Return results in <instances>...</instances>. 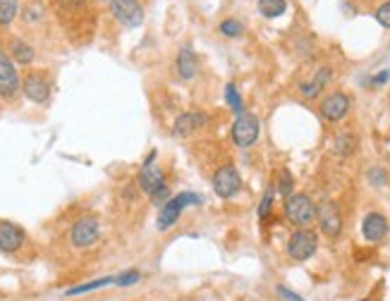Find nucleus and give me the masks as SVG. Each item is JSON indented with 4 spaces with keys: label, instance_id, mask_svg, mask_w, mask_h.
Here are the masks:
<instances>
[{
    "label": "nucleus",
    "instance_id": "1",
    "mask_svg": "<svg viewBox=\"0 0 390 301\" xmlns=\"http://www.w3.org/2000/svg\"><path fill=\"white\" fill-rule=\"evenodd\" d=\"M192 203H194V206H199V203H204V198L197 196V194H192V192H184V194H178V196H173L170 201H165L163 206H160L156 227H158L160 232L170 230V227L178 222L180 213H182L187 206H192Z\"/></svg>",
    "mask_w": 390,
    "mask_h": 301
},
{
    "label": "nucleus",
    "instance_id": "2",
    "mask_svg": "<svg viewBox=\"0 0 390 301\" xmlns=\"http://www.w3.org/2000/svg\"><path fill=\"white\" fill-rule=\"evenodd\" d=\"M285 218L295 227H306L316 220V206L306 194H292L285 198Z\"/></svg>",
    "mask_w": 390,
    "mask_h": 301
},
{
    "label": "nucleus",
    "instance_id": "3",
    "mask_svg": "<svg viewBox=\"0 0 390 301\" xmlns=\"http://www.w3.org/2000/svg\"><path fill=\"white\" fill-rule=\"evenodd\" d=\"M316 249H319V237H316V232L304 230V227L292 232V237L287 239V256L292 261H300V263L309 261L316 254Z\"/></svg>",
    "mask_w": 390,
    "mask_h": 301
},
{
    "label": "nucleus",
    "instance_id": "4",
    "mask_svg": "<svg viewBox=\"0 0 390 301\" xmlns=\"http://www.w3.org/2000/svg\"><path fill=\"white\" fill-rule=\"evenodd\" d=\"M101 235V225L94 215H84L72 225V232H70V239H72V246L75 249H89L91 244H96Z\"/></svg>",
    "mask_w": 390,
    "mask_h": 301
},
{
    "label": "nucleus",
    "instance_id": "5",
    "mask_svg": "<svg viewBox=\"0 0 390 301\" xmlns=\"http://www.w3.org/2000/svg\"><path fill=\"white\" fill-rule=\"evenodd\" d=\"M213 189L221 198H232L242 189V177L240 170L235 165H223L213 174Z\"/></svg>",
    "mask_w": 390,
    "mask_h": 301
},
{
    "label": "nucleus",
    "instance_id": "6",
    "mask_svg": "<svg viewBox=\"0 0 390 301\" xmlns=\"http://www.w3.org/2000/svg\"><path fill=\"white\" fill-rule=\"evenodd\" d=\"M316 218H319L321 232H324L326 237H330V239L340 237V232H343V213H340L338 203L324 201L316 208Z\"/></svg>",
    "mask_w": 390,
    "mask_h": 301
},
{
    "label": "nucleus",
    "instance_id": "7",
    "mask_svg": "<svg viewBox=\"0 0 390 301\" xmlns=\"http://www.w3.org/2000/svg\"><path fill=\"white\" fill-rule=\"evenodd\" d=\"M259 132L261 129H259V120H256V115L245 113L235 120V125H232V142H235L240 148H247L259 139Z\"/></svg>",
    "mask_w": 390,
    "mask_h": 301
},
{
    "label": "nucleus",
    "instance_id": "8",
    "mask_svg": "<svg viewBox=\"0 0 390 301\" xmlns=\"http://www.w3.org/2000/svg\"><path fill=\"white\" fill-rule=\"evenodd\" d=\"M110 12L127 29H134L144 22V10L136 0H110Z\"/></svg>",
    "mask_w": 390,
    "mask_h": 301
},
{
    "label": "nucleus",
    "instance_id": "9",
    "mask_svg": "<svg viewBox=\"0 0 390 301\" xmlns=\"http://www.w3.org/2000/svg\"><path fill=\"white\" fill-rule=\"evenodd\" d=\"M22 91L32 103H46L51 96V81L46 72H29L27 79L22 81Z\"/></svg>",
    "mask_w": 390,
    "mask_h": 301
},
{
    "label": "nucleus",
    "instance_id": "10",
    "mask_svg": "<svg viewBox=\"0 0 390 301\" xmlns=\"http://www.w3.org/2000/svg\"><path fill=\"white\" fill-rule=\"evenodd\" d=\"M154 160H156V153H151L149 158H146V163L141 165V170H139V187H141V192L144 194H149V196H154L158 189H163L165 187V177H163V172H160V168L158 165H154Z\"/></svg>",
    "mask_w": 390,
    "mask_h": 301
},
{
    "label": "nucleus",
    "instance_id": "11",
    "mask_svg": "<svg viewBox=\"0 0 390 301\" xmlns=\"http://www.w3.org/2000/svg\"><path fill=\"white\" fill-rule=\"evenodd\" d=\"M19 86H22V81H19L17 70H14L8 53L3 51V46H0V96L3 99H12L19 91Z\"/></svg>",
    "mask_w": 390,
    "mask_h": 301
},
{
    "label": "nucleus",
    "instance_id": "12",
    "mask_svg": "<svg viewBox=\"0 0 390 301\" xmlns=\"http://www.w3.org/2000/svg\"><path fill=\"white\" fill-rule=\"evenodd\" d=\"M348 113H350V99L343 91H335V94L326 96L324 103H321V118L328 120V122H340Z\"/></svg>",
    "mask_w": 390,
    "mask_h": 301
},
{
    "label": "nucleus",
    "instance_id": "13",
    "mask_svg": "<svg viewBox=\"0 0 390 301\" xmlns=\"http://www.w3.org/2000/svg\"><path fill=\"white\" fill-rule=\"evenodd\" d=\"M208 122V115L202 113V110H187V113H182L178 120H175L173 125V134L180 139L184 137H192L197 129H202L204 125Z\"/></svg>",
    "mask_w": 390,
    "mask_h": 301
},
{
    "label": "nucleus",
    "instance_id": "14",
    "mask_svg": "<svg viewBox=\"0 0 390 301\" xmlns=\"http://www.w3.org/2000/svg\"><path fill=\"white\" fill-rule=\"evenodd\" d=\"M24 239V230L14 222H8V220H0V251L3 254H14V251L22 249Z\"/></svg>",
    "mask_w": 390,
    "mask_h": 301
},
{
    "label": "nucleus",
    "instance_id": "15",
    "mask_svg": "<svg viewBox=\"0 0 390 301\" xmlns=\"http://www.w3.org/2000/svg\"><path fill=\"white\" fill-rule=\"evenodd\" d=\"M362 235L367 241H381L388 235V220L381 213H369L362 222Z\"/></svg>",
    "mask_w": 390,
    "mask_h": 301
},
{
    "label": "nucleus",
    "instance_id": "16",
    "mask_svg": "<svg viewBox=\"0 0 390 301\" xmlns=\"http://www.w3.org/2000/svg\"><path fill=\"white\" fill-rule=\"evenodd\" d=\"M330 77H333V70H330V67H321V70L311 77V81H304V84L300 86L302 96H304V99H316V96L328 86Z\"/></svg>",
    "mask_w": 390,
    "mask_h": 301
},
{
    "label": "nucleus",
    "instance_id": "17",
    "mask_svg": "<svg viewBox=\"0 0 390 301\" xmlns=\"http://www.w3.org/2000/svg\"><path fill=\"white\" fill-rule=\"evenodd\" d=\"M197 70H199V62H197V55H194L192 46H182L178 53V75L182 77L184 81H189L197 77Z\"/></svg>",
    "mask_w": 390,
    "mask_h": 301
},
{
    "label": "nucleus",
    "instance_id": "18",
    "mask_svg": "<svg viewBox=\"0 0 390 301\" xmlns=\"http://www.w3.org/2000/svg\"><path fill=\"white\" fill-rule=\"evenodd\" d=\"M10 55H12V60L19 62V65H29V62L34 60V48L29 46L27 41H22V38H14V41L10 43Z\"/></svg>",
    "mask_w": 390,
    "mask_h": 301
},
{
    "label": "nucleus",
    "instance_id": "19",
    "mask_svg": "<svg viewBox=\"0 0 390 301\" xmlns=\"http://www.w3.org/2000/svg\"><path fill=\"white\" fill-rule=\"evenodd\" d=\"M333 150L338 155H352L354 150H357V137H354V134H350V132L338 134V137H335V142H333Z\"/></svg>",
    "mask_w": 390,
    "mask_h": 301
},
{
    "label": "nucleus",
    "instance_id": "20",
    "mask_svg": "<svg viewBox=\"0 0 390 301\" xmlns=\"http://www.w3.org/2000/svg\"><path fill=\"white\" fill-rule=\"evenodd\" d=\"M108 285H115V278H99V280H91L86 285H80V287H72L65 292V297H80V294H86V292H96L101 287H108Z\"/></svg>",
    "mask_w": 390,
    "mask_h": 301
},
{
    "label": "nucleus",
    "instance_id": "21",
    "mask_svg": "<svg viewBox=\"0 0 390 301\" xmlns=\"http://www.w3.org/2000/svg\"><path fill=\"white\" fill-rule=\"evenodd\" d=\"M285 10H287L285 0H259V12L263 14V17H268V19L280 17Z\"/></svg>",
    "mask_w": 390,
    "mask_h": 301
},
{
    "label": "nucleus",
    "instance_id": "22",
    "mask_svg": "<svg viewBox=\"0 0 390 301\" xmlns=\"http://www.w3.org/2000/svg\"><path fill=\"white\" fill-rule=\"evenodd\" d=\"M226 101L228 105L232 108V113L240 118V115H245V103H242V96L237 94V86L235 84H228L226 86Z\"/></svg>",
    "mask_w": 390,
    "mask_h": 301
},
{
    "label": "nucleus",
    "instance_id": "23",
    "mask_svg": "<svg viewBox=\"0 0 390 301\" xmlns=\"http://www.w3.org/2000/svg\"><path fill=\"white\" fill-rule=\"evenodd\" d=\"M17 17V0H0V27L12 24Z\"/></svg>",
    "mask_w": 390,
    "mask_h": 301
},
{
    "label": "nucleus",
    "instance_id": "24",
    "mask_svg": "<svg viewBox=\"0 0 390 301\" xmlns=\"http://www.w3.org/2000/svg\"><path fill=\"white\" fill-rule=\"evenodd\" d=\"M278 192L282 194V196H292V189H295V179H292V172L290 170H280V174H278Z\"/></svg>",
    "mask_w": 390,
    "mask_h": 301
},
{
    "label": "nucleus",
    "instance_id": "25",
    "mask_svg": "<svg viewBox=\"0 0 390 301\" xmlns=\"http://www.w3.org/2000/svg\"><path fill=\"white\" fill-rule=\"evenodd\" d=\"M221 34L228 38H240L242 34H245V27H242L237 19H226V22L221 24Z\"/></svg>",
    "mask_w": 390,
    "mask_h": 301
},
{
    "label": "nucleus",
    "instance_id": "26",
    "mask_svg": "<svg viewBox=\"0 0 390 301\" xmlns=\"http://www.w3.org/2000/svg\"><path fill=\"white\" fill-rule=\"evenodd\" d=\"M273 194H276V187H268L266 194H263V201L259 203V218L266 220L271 215V206H273Z\"/></svg>",
    "mask_w": 390,
    "mask_h": 301
},
{
    "label": "nucleus",
    "instance_id": "27",
    "mask_svg": "<svg viewBox=\"0 0 390 301\" xmlns=\"http://www.w3.org/2000/svg\"><path fill=\"white\" fill-rule=\"evenodd\" d=\"M141 280V275L136 273V270H127V273L123 275H115V285L118 287H132V285H136Z\"/></svg>",
    "mask_w": 390,
    "mask_h": 301
},
{
    "label": "nucleus",
    "instance_id": "28",
    "mask_svg": "<svg viewBox=\"0 0 390 301\" xmlns=\"http://www.w3.org/2000/svg\"><path fill=\"white\" fill-rule=\"evenodd\" d=\"M376 22L381 24V27L390 29V3H383L381 8L376 10Z\"/></svg>",
    "mask_w": 390,
    "mask_h": 301
},
{
    "label": "nucleus",
    "instance_id": "29",
    "mask_svg": "<svg viewBox=\"0 0 390 301\" xmlns=\"http://www.w3.org/2000/svg\"><path fill=\"white\" fill-rule=\"evenodd\" d=\"M369 182L376 184V187H383L386 184V172L381 168H371L369 170Z\"/></svg>",
    "mask_w": 390,
    "mask_h": 301
},
{
    "label": "nucleus",
    "instance_id": "30",
    "mask_svg": "<svg viewBox=\"0 0 390 301\" xmlns=\"http://www.w3.org/2000/svg\"><path fill=\"white\" fill-rule=\"evenodd\" d=\"M168 194H170V192H168V184H165V187H163V189H158V192H156L151 198H154V203H165V201H170Z\"/></svg>",
    "mask_w": 390,
    "mask_h": 301
},
{
    "label": "nucleus",
    "instance_id": "31",
    "mask_svg": "<svg viewBox=\"0 0 390 301\" xmlns=\"http://www.w3.org/2000/svg\"><path fill=\"white\" fill-rule=\"evenodd\" d=\"M38 14H41V10L38 8H29V10H24V22H36L38 19Z\"/></svg>",
    "mask_w": 390,
    "mask_h": 301
},
{
    "label": "nucleus",
    "instance_id": "32",
    "mask_svg": "<svg viewBox=\"0 0 390 301\" xmlns=\"http://www.w3.org/2000/svg\"><path fill=\"white\" fill-rule=\"evenodd\" d=\"M388 79H390V72L383 70V72H378V77H374V84H386Z\"/></svg>",
    "mask_w": 390,
    "mask_h": 301
},
{
    "label": "nucleus",
    "instance_id": "33",
    "mask_svg": "<svg viewBox=\"0 0 390 301\" xmlns=\"http://www.w3.org/2000/svg\"><path fill=\"white\" fill-rule=\"evenodd\" d=\"M362 301H371V299H362Z\"/></svg>",
    "mask_w": 390,
    "mask_h": 301
}]
</instances>
